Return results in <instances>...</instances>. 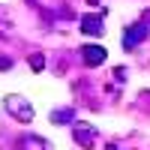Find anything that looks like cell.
Here are the masks:
<instances>
[{"label":"cell","mask_w":150,"mask_h":150,"mask_svg":"<svg viewBox=\"0 0 150 150\" xmlns=\"http://www.w3.org/2000/svg\"><path fill=\"white\" fill-rule=\"evenodd\" d=\"M6 111L9 114H15L18 120H33V105L27 102L24 96H18V93H12V96H6Z\"/></svg>","instance_id":"cell-1"},{"label":"cell","mask_w":150,"mask_h":150,"mask_svg":"<svg viewBox=\"0 0 150 150\" xmlns=\"http://www.w3.org/2000/svg\"><path fill=\"white\" fill-rule=\"evenodd\" d=\"M72 117V111H57V114H51V120H57V123H66Z\"/></svg>","instance_id":"cell-6"},{"label":"cell","mask_w":150,"mask_h":150,"mask_svg":"<svg viewBox=\"0 0 150 150\" xmlns=\"http://www.w3.org/2000/svg\"><path fill=\"white\" fill-rule=\"evenodd\" d=\"M90 3H96V0H90Z\"/></svg>","instance_id":"cell-8"},{"label":"cell","mask_w":150,"mask_h":150,"mask_svg":"<svg viewBox=\"0 0 150 150\" xmlns=\"http://www.w3.org/2000/svg\"><path fill=\"white\" fill-rule=\"evenodd\" d=\"M144 36H147V27H144V24H132V27L126 30V36H123V48H135Z\"/></svg>","instance_id":"cell-3"},{"label":"cell","mask_w":150,"mask_h":150,"mask_svg":"<svg viewBox=\"0 0 150 150\" xmlns=\"http://www.w3.org/2000/svg\"><path fill=\"white\" fill-rule=\"evenodd\" d=\"M30 63H33V69H36V72L45 66V63H42V54H33V57H30Z\"/></svg>","instance_id":"cell-7"},{"label":"cell","mask_w":150,"mask_h":150,"mask_svg":"<svg viewBox=\"0 0 150 150\" xmlns=\"http://www.w3.org/2000/svg\"><path fill=\"white\" fill-rule=\"evenodd\" d=\"M81 54H84V63L87 66H99V63H105V48H99V45H84L81 48Z\"/></svg>","instance_id":"cell-2"},{"label":"cell","mask_w":150,"mask_h":150,"mask_svg":"<svg viewBox=\"0 0 150 150\" xmlns=\"http://www.w3.org/2000/svg\"><path fill=\"white\" fill-rule=\"evenodd\" d=\"M81 30H84V33H90V36H96V33H102V18H93V15H87V18H81Z\"/></svg>","instance_id":"cell-5"},{"label":"cell","mask_w":150,"mask_h":150,"mask_svg":"<svg viewBox=\"0 0 150 150\" xmlns=\"http://www.w3.org/2000/svg\"><path fill=\"white\" fill-rule=\"evenodd\" d=\"M75 141H81L84 147H90V144H93V126L78 123V126H75Z\"/></svg>","instance_id":"cell-4"}]
</instances>
